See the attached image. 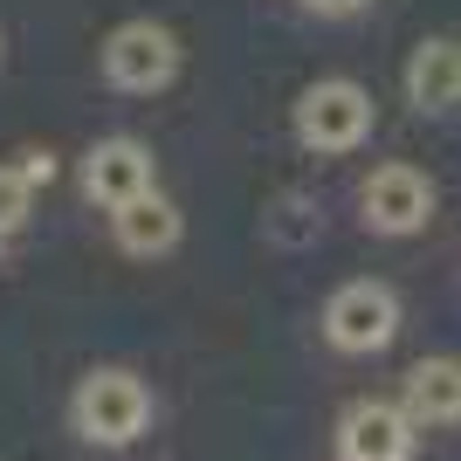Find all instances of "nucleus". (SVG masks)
Returning <instances> with one entry per match:
<instances>
[{
  "instance_id": "nucleus-1",
  "label": "nucleus",
  "mask_w": 461,
  "mask_h": 461,
  "mask_svg": "<svg viewBox=\"0 0 461 461\" xmlns=\"http://www.w3.org/2000/svg\"><path fill=\"white\" fill-rule=\"evenodd\" d=\"M69 413H77V434L90 447H131L145 427H152V393H145V379L138 372H90V379L77 385V400H69Z\"/></svg>"
},
{
  "instance_id": "nucleus-2",
  "label": "nucleus",
  "mask_w": 461,
  "mask_h": 461,
  "mask_svg": "<svg viewBox=\"0 0 461 461\" xmlns=\"http://www.w3.org/2000/svg\"><path fill=\"white\" fill-rule=\"evenodd\" d=\"M366 138H372V96L351 77H324L296 96V145L303 152L338 158V152H358Z\"/></svg>"
},
{
  "instance_id": "nucleus-3",
  "label": "nucleus",
  "mask_w": 461,
  "mask_h": 461,
  "mask_svg": "<svg viewBox=\"0 0 461 461\" xmlns=\"http://www.w3.org/2000/svg\"><path fill=\"white\" fill-rule=\"evenodd\" d=\"M324 338H330L338 351H351V358L385 351L393 338H400V296H393L385 283H372V276L345 283V289L324 303Z\"/></svg>"
},
{
  "instance_id": "nucleus-4",
  "label": "nucleus",
  "mask_w": 461,
  "mask_h": 461,
  "mask_svg": "<svg viewBox=\"0 0 461 461\" xmlns=\"http://www.w3.org/2000/svg\"><path fill=\"white\" fill-rule=\"evenodd\" d=\"M104 77H111L117 90H131V96L166 90V83L179 77L173 28H158V21H124V28H111V35H104Z\"/></svg>"
},
{
  "instance_id": "nucleus-5",
  "label": "nucleus",
  "mask_w": 461,
  "mask_h": 461,
  "mask_svg": "<svg viewBox=\"0 0 461 461\" xmlns=\"http://www.w3.org/2000/svg\"><path fill=\"white\" fill-rule=\"evenodd\" d=\"M83 193H90L96 207H131L145 193H158V158L152 145H138V138H96L90 152H83Z\"/></svg>"
},
{
  "instance_id": "nucleus-6",
  "label": "nucleus",
  "mask_w": 461,
  "mask_h": 461,
  "mask_svg": "<svg viewBox=\"0 0 461 461\" xmlns=\"http://www.w3.org/2000/svg\"><path fill=\"white\" fill-rule=\"evenodd\" d=\"M358 207H366V228L372 234H420L434 221V179L420 166H379V173L358 186Z\"/></svg>"
},
{
  "instance_id": "nucleus-7",
  "label": "nucleus",
  "mask_w": 461,
  "mask_h": 461,
  "mask_svg": "<svg viewBox=\"0 0 461 461\" xmlns=\"http://www.w3.org/2000/svg\"><path fill=\"white\" fill-rule=\"evenodd\" d=\"M413 413L393 400H358L338 420V461H413Z\"/></svg>"
},
{
  "instance_id": "nucleus-8",
  "label": "nucleus",
  "mask_w": 461,
  "mask_h": 461,
  "mask_svg": "<svg viewBox=\"0 0 461 461\" xmlns=\"http://www.w3.org/2000/svg\"><path fill=\"white\" fill-rule=\"evenodd\" d=\"M406 104L427 117L461 104V41L455 35H434L413 49V62H406Z\"/></svg>"
},
{
  "instance_id": "nucleus-9",
  "label": "nucleus",
  "mask_w": 461,
  "mask_h": 461,
  "mask_svg": "<svg viewBox=\"0 0 461 461\" xmlns=\"http://www.w3.org/2000/svg\"><path fill=\"white\" fill-rule=\"evenodd\" d=\"M406 413L413 427H455L461 420V358H420L406 372Z\"/></svg>"
},
{
  "instance_id": "nucleus-10",
  "label": "nucleus",
  "mask_w": 461,
  "mask_h": 461,
  "mask_svg": "<svg viewBox=\"0 0 461 461\" xmlns=\"http://www.w3.org/2000/svg\"><path fill=\"white\" fill-rule=\"evenodd\" d=\"M117 249L124 255H173L179 249V207L166 200V193H145V200H131V207H117Z\"/></svg>"
},
{
  "instance_id": "nucleus-11",
  "label": "nucleus",
  "mask_w": 461,
  "mask_h": 461,
  "mask_svg": "<svg viewBox=\"0 0 461 461\" xmlns=\"http://www.w3.org/2000/svg\"><path fill=\"white\" fill-rule=\"evenodd\" d=\"M28 200H35V179L21 166H0V234H14L28 221Z\"/></svg>"
},
{
  "instance_id": "nucleus-12",
  "label": "nucleus",
  "mask_w": 461,
  "mask_h": 461,
  "mask_svg": "<svg viewBox=\"0 0 461 461\" xmlns=\"http://www.w3.org/2000/svg\"><path fill=\"white\" fill-rule=\"evenodd\" d=\"M21 173L35 179V186H49V179H56V158H49V152H28V158H21Z\"/></svg>"
},
{
  "instance_id": "nucleus-13",
  "label": "nucleus",
  "mask_w": 461,
  "mask_h": 461,
  "mask_svg": "<svg viewBox=\"0 0 461 461\" xmlns=\"http://www.w3.org/2000/svg\"><path fill=\"white\" fill-rule=\"evenodd\" d=\"M310 14H358V7H366V0H303Z\"/></svg>"
}]
</instances>
